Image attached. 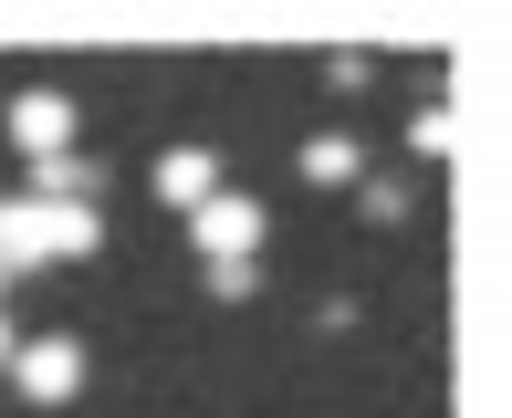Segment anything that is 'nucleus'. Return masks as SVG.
Here are the masks:
<instances>
[{
    "label": "nucleus",
    "instance_id": "5",
    "mask_svg": "<svg viewBox=\"0 0 512 418\" xmlns=\"http://www.w3.org/2000/svg\"><path fill=\"white\" fill-rule=\"evenodd\" d=\"M209 189H230V178H220V157H209V147H168V157H157V199H168L178 220H189V209H199Z\"/></svg>",
    "mask_w": 512,
    "mask_h": 418
},
{
    "label": "nucleus",
    "instance_id": "2",
    "mask_svg": "<svg viewBox=\"0 0 512 418\" xmlns=\"http://www.w3.org/2000/svg\"><path fill=\"white\" fill-rule=\"evenodd\" d=\"M11 387H21L32 408H74V398H84V345H74V335H21V345H11Z\"/></svg>",
    "mask_w": 512,
    "mask_h": 418
},
{
    "label": "nucleus",
    "instance_id": "10",
    "mask_svg": "<svg viewBox=\"0 0 512 418\" xmlns=\"http://www.w3.org/2000/svg\"><path fill=\"white\" fill-rule=\"evenodd\" d=\"M11 345H21V335H11V314H0V366H11Z\"/></svg>",
    "mask_w": 512,
    "mask_h": 418
},
{
    "label": "nucleus",
    "instance_id": "4",
    "mask_svg": "<svg viewBox=\"0 0 512 418\" xmlns=\"http://www.w3.org/2000/svg\"><path fill=\"white\" fill-rule=\"evenodd\" d=\"M11 136H21V157H74V95H53V84H32V95L11 105Z\"/></svg>",
    "mask_w": 512,
    "mask_h": 418
},
{
    "label": "nucleus",
    "instance_id": "6",
    "mask_svg": "<svg viewBox=\"0 0 512 418\" xmlns=\"http://www.w3.org/2000/svg\"><path fill=\"white\" fill-rule=\"evenodd\" d=\"M21 199H95V168H84V157H42V168L21 178Z\"/></svg>",
    "mask_w": 512,
    "mask_h": 418
},
{
    "label": "nucleus",
    "instance_id": "9",
    "mask_svg": "<svg viewBox=\"0 0 512 418\" xmlns=\"http://www.w3.org/2000/svg\"><path fill=\"white\" fill-rule=\"evenodd\" d=\"M366 220H377V230L408 220V189H398V178H366Z\"/></svg>",
    "mask_w": 512,
    "mask_h": 418
},
{
    "label": "nucleus",
    "instance_id": "3",
    "mask_svg": "<svg viewBox=\"0 0 512 418\" xmlns=\"http://www.w3.org/2000/svg\"><path fill=\"white\" fill-rule=\"evenodd\" d=\"M189 251L199 262H251V251H262V199L251 189H209L189 209Z\"/></svg>",
    "mask_w": 512,
    "mask_h": 418
},
{
    "label": "nucleus",
    "instance_id": "8",
    "mask_svg": "<svg viewBox=\"0 0 512 418\" xmlns=\"http://www.w3.org/2000/svg\"><path fill=\"white\" fill-rule=\"evenodd\" d=\"M199 283H209V293H220V304H251V293H262V262H209V272H199Z\"/></svg>",
    "mask_w": 512,
    "mask_h": 418
},
{
    "label": "nucleus",
    "instance_id": "7",
    "mask_svg": "<svg viewBox=\"0 0 512 418\" xmlns=\"http://www.w3.org/2000/svg\"><path fill=\"white\" fill-rule=\"evenodd\" d=\"M356 168H366V157H356V136H304V178H314V189H345Z\"/></svg>",
    "mask_w": 512,
    "mask_h": 418
},
{
    "label": "nucleus",
    "instance_id": "11",
    "mask_svg": "<svg viewBox=\"0 0 512 418\" xmlns=\"http://www.w3.org/2000/svg\"><path fill=\"white\" fill-rule=\"evenodd\" d=\"M11 283H21V272H11V262H0V293H11Z\"/></svg>",
    "mask_w": 512,
    "mask_h": 418
},
{
    "label": "nucleus",
    "instance_id": "1",
    "mask_svg": "<svg viewBox=\"0 0 512 418\" xmlns=\"http://www.w3.org/2000/svg\"><path fill=\"white\" fill-rule=\"evenodd\" d=\"M105 251V209L95 199H0V262L11 272H42V262H84Z\"/></svg>",
    "mask_w": 512,
    "mask_h": 418
}]
</instances>
